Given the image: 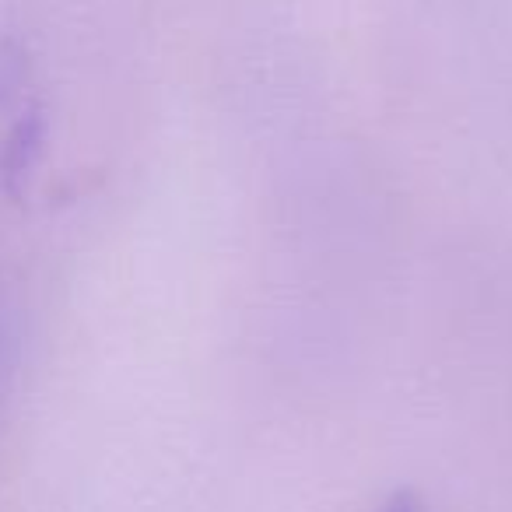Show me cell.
I'll use <instances>...</instances> for the list:
<instances>
[{"instance_id":"6da1fadb","label":"cell","mask_w":512,"mask_h":512,"mask_svg":"<svg viewBox=\"0 0 512 512\" xmlns=\"http://www.w3.org/2000/svg\"><path fill=\"white\" fill-rule=\"evenodd\" d=\"M386 512H418V509H414L411 502H404V498H400V502H393V505H390V509H386Z\"/></svg>"}]
</instances>
